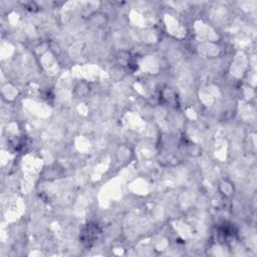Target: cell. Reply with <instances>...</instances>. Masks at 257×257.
Returning a JSON list of instances; mask_svg holds the SVG:
<instances>
[{"instance_id": "obj_1", "label": "cell", "mask_w": 257, "mask_h": 257, "mask_svg": "<svg viewBox=\"0 0 257 257\" xmlns=\"http://www.w3.org/2000/svg\"><path fill=\"white\" fill-rule=\"evenodd\" d=\"M99 235H100V230H99L97 224L88 223L83 228L79 238L84 246L90 247L95 243V241L98 239Z\"/></svg>"}]
</instances>
